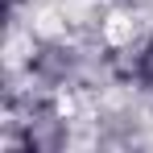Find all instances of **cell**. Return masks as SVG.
Returning <instances> with one entry per match:
<instances>
[{"label":"cell","instance_id":"7a4b0ae2","mask_svg":"<svg viewBox=\"0 0 153 153\" xmlns=\"http://www.w3.org/2000/svg\"><path fill=\"white\" fill-rule=\"evenodd\" d=\"M21 75H25L29 91L66 95L87 79V50L75 37H37V42H29Z\"/></svg>","mask_w":153,"mask_h":153},{"label":"cell","instance_id":"6da1fadb","mask_svg":"<svg viewBox=\"0 0 153 153\" xmlns=\"http://www.w3.org/2000/svg\"><path fill=\"white\" fill-rule=\"evenodd\" d=\"M13 149L29 153H58L71 145V120L62 95H42V91H25L21 100H8V137Z\"/></svg>","mask_w":153,"mask_h":153},{"label":"cell","instance_id":"3957f363","mask_svg":"<svg viewBox=\"0 0 153 153\" xmlns=\"http://www.w3.org/2000/svg\"><path fill=\"white\" fill-rule=\"evenodd\" d=\"M112 71H116V79L124 87H132L137 95L153 100V33L128 37L124 46L112 54Z\"/></svg>","mask_w":153,"mask_h":153}]
</instances>
